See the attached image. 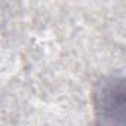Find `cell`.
Returning <instances> with one entry per match:
<instances>
[{"instance_id": "6da1fadb", "label": "cell", "mask_w": 126, "mask_h": 126, "mask_svg": "<svg viewBox=\"0 0 126 126\" xmlns=\"http://www.w3.org/2000/svg\"><path fill=\"white\" fill-rule=\"evenodd\" d=\"M96 111L99 126H123L125 91L123 80L102 85L96 94Z\"/></svg>"}]
</instances>
